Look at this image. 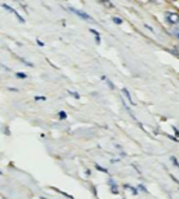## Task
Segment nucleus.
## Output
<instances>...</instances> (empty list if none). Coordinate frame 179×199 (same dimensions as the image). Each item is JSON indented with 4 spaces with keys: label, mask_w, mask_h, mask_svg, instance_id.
I'll return each instance as SVG.
<instances>
[{
    "label": "nucleus",
    "mask_w": 179,
    "mask_h": 199,
    "mask_svg": "<svg viewBox=\"0 0 179 199\" xmlns=\"http://www.w3.org/2000/svg\"><path fill=\"white\" fill-rule=\"evenodd\" d=\"M37 43L39 45V46H43V42L42 41H39V39H37Z\"/></svg>",
    "instance_id": "14"
},
{
    "label": "nucleus",
    "mask_w": 179,
    "mask_h": 199,
    "mask_svg": "<svg viewBox=\"0 0 179 199\" xmlns=\"http://www.w3.org/2000/svg\"><path fill=\"white\" fill-rule=\"evenodd\" d=\"M69 94H71L74 98H80V94L79 93H74V91H69Z\"/></svg>",
    "instance_id": "12"
},
{
    "label": "nucleus",
    "mask_w": 179,
    "mask_h": 199,
    "mask_svg": "<svg viewBox=\"0 0 179 199\" xmlns=\"http://www.w3.org/2000/svg\"><path fill=\"white\" fill-rule=\"evenodd\" d=\"M90 33H92V34H94V35H95V38H97V37H100V35H98V33H97L95 30H90Z\"/></svg>",
    "instance_id": "13"
},
{
    "label": "nucleus",
    "mask_w": 179,
    "mask_h": 199,
    "mask_svg": "<svg viewBox=\"0 0 179 199\" xmlns=\"http://www.w3.org/2000/svg\"><path fill=\"white\" fill-rule=\"evenodd\" d=\"M176 35H178V37H179V27L176 28Z\"/></svg>",
    "instance_id": "18"
},
{
    "label": "nucleus",
    "mask_w": 179,
    "mask_h": 199,
    "mask_svg": "<svg viewBox=\"0 0 179 199\" xmlns=\"http://www.w3.org/2000/svg\"><path fill=\"white\" fill-rule=\"evenodd\" d=\"M35 100H37V101H45V100H46V97H43V96H37V97H35Z\"/></svg>",
    "instance_id": "11"
},
{
    "label": "nucleus",
    "mask_w": 179,
    "mask_h": 199,
    "mask_svg": "<svg viewBox=\"0 0 179 199\" xmlns=\"http://www.w3.org/2000/svg\"><path fill=\"white\" fill-rule=\"evenodd\" d=\"M146 28H147V30H150V31H151V33H153V31H154V30H153V28H151V27H150V25H146Z\"/></svg>",
    "instance_id": "17"
},
{
    "label": "nucleus",
    "mask_w": 179,
    "mask_h": 199,
    "mask_svg": "<svg viewBox=\"0 0 179 199\" xmlns=\"http://www.w3.org/2000/svg\"><path fill=\"white\" fill-rule=\"evenodd\" d=\"M16 76L18 77V79H25L27 75L24 73V72H18V73H16Z\"/></svg>",
    "instance_id": "6"
},
{
    "label": "nucleus",
    "mask_w": 179,
    "mask_h": 199,
    "mask_svg": "<svg viewBox=\"0 0 179 199\" xmlns=\"http://www.w3.org/2000/svg\"><path fill=\"white\" fill-rule=\"evenodd\" d=\"M171 161L174 163V166H175V167H178V168H179V161H178V160H176V158H175L174 156L171 157Z\"/></svg>",
    "instance_id": "7"
},
{
    "label": "nucleus",
    "mask_w": 179,
    "mask_h": 199,
    "mask_svg": "<svg viewBox=\"0 0 179 199\" xmlns=\"http://www.w3.org/2000/svg\"><path fill=\"white\" fill-rule=\"evenodd\" d=\"M122 91H123V94H125V96H126L127 101L130 102V104H134V101H133V100H132V97H130V94H129V91H127V88H123V90H122Z\"/></svg>",
    "instance_id": "4"
},
{
    "label": "nucleus",
    "mask_w": 179,
    "mask_h": 199,
    "mask_svg": "<svg viewBox=\"0 0 179 199\" xmlns=\"http://www.w3.org/2000/svg\"><path fill=\"white\" fill-rule=\"evenodd\" d=\"M139 188L141 189V191H147V189H146V187H144V185H139Z\"/></svg>",
    "instance_id": "15"
},
{
    "label": "nucleus",
    "mask_w": 179,
    "mask_h": 199,
    "mask_svg": "<svg viewBox=\"0 0 179 199\" xmlns=\"http://www.w3.org/2000/svg\"><path fill=\"white\" fill-rule=\"evenodd\" d=\"M59 118H60V119H66V112H64V111H60V112H59Z\"/></svg>",
    "instance_id": "10"
},
{
    "label": "nucleus",
    "mask_w": 179,
    "mask_h": 199,
    "mask_svg": "<svg viewBox=\"0 0 179 199\" xmlns=\"http://www.w3.org/2000/svg\"><path fill=\"white\" fill-rule=\"evenodd\" d=\"M95 168H97V170H100V171H102V172H108V170H106V168H104V167L98 166V164L95 166Z\"/></svg>",
    "instance_id": "8"
},
{
    "label": "nucleus",
    "mask_w": 179,
    "mask_h": 199,
    "mask_svg": "<svg viewBox=\"0 0 179 199\" xmlns=\"http://www.w3.org/2000/svg\"><path fill=\"white\" fill-rule=\"evenodd\" d=\"M108 86H109V87H111V88H115V86H113V84H112V83H111V81H108Z\"/></svg>",
    "instance_id": "16"
},
{
    "label": "nucleus",
    "mask_w": 179,
    "mask_h": 199,
    "mask_svg": "<svg viewBox=\"0 0 179 199\" xmlns=\"http://www.w3.org/2000/svg\"><path fill=\"white\" fill-rule=\"evenodd\" d=\"M167 20H168L171 24H178L179 14H176V13H167Z\"/></svg>",
    "instance_id": "2"
},
{
    "label": "nucleus",
    "mask_w": 179,
    "mask_h": 199,
    "mask_svg": "<svg viewBox=\"0 0 179 199\" xmlns=\"http://www.w3.org/2000/svg\"><path fill=\"white\" fill-rule=\"evenodd\" d=\"M125 188H126V189H129V191H130L132 194H134V195L137 194V189L134 188V187H130V185H127V184H126V185H125Z\"/></svg>",
    "instance_id": "5"
},
{
    "label": "nucleus",
    "mask_w": 179,
    "mask_h": 199,
    "mask_svg": "<svg viewBox=\"0 0 179 199\" xmlns=\"http://www.w3.org/2000/svg\"><path fill=\"white\" fill-rule=\"evenodd\" d=\"M42 199H48V198H42Z\"/></svg>",
    "instance_id": "19"
},
{
    "label": "nucleus",
    "mask_w": 179,
    "mask_h": 199,
    "mask_svg": "<svg viewBox=\"0 0 179 199\" xmlns=\"http://www.w3.org/2000/svg\"><path fill=\"white\" fill-rule=\"evenodd\" d=\"M112 20H113V22H115V24H122V20L119 18V17H113Z\"/></svg>",
    "instance_id": "9"
},
{
    "label": "nucleus",
    "mask_w": 179,
    "mask_h": 199,
    "mask_svg": "<svg viewBox=\"0 0 179 199\" xmlns=\"http://www.w3.org/2000/svg\"><path fill=\"white\" fill-rule=\"evenodd\" d=\"M3 7H4L6 10H9V11H11V13H14V14H16V17H17V18H18V21L24 22V18H22V17L20 16V14H18V13H17L16 10H13V9H11V7H9V6H7V4H3Z\"/></svg>",
    "instance_id": "3"
},
{
    "label": "nucleus",
    "mask_w": 179,
    "mask_h": 199,
    "mask_svg": "<svg viewBox=\"0 0 179 199\" xmlns=\"http://www.w3.org/2000/svg\"><path fill=\"white\" fill-rule=\"evenodd\" d=\"M69 10H70V11H73L74 14H77L79 17H81L83 20H87V21L90 20V21H92V18H91V17H90L88 14H87V13H84V11L77 10V9H74V7H69Z\"/></svg>",
    "instance_id": "1"
}]
</instances>
